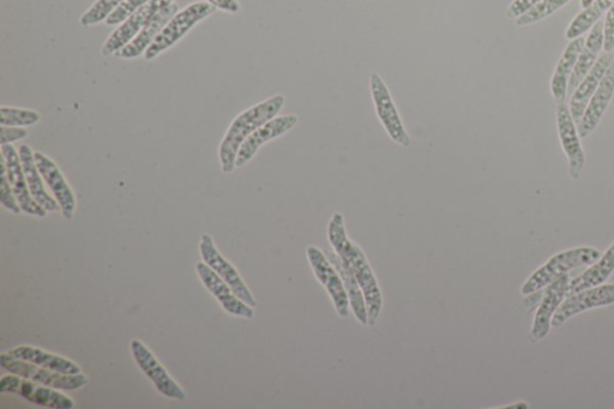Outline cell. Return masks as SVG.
Wrapping results in <instances>:
<instances>
[{
	"label": "cell",
	"mask_w": 614,
	"mask_h": 409,
	"mask_svg": "<svg viewBox=\"0 0 614 409\" xmlns=\"http://www.w3.org/2000/svg\"><path fill=\"white\" fill-rule=\"evenodd\" d=\"M0 392L21 396L36 406L52 409L75 408V401L60 393L58 389L42 386L27 378L14 374L6 375L0 380Z\"/></svg>",
	"instance_id": "6"
},
{
	"label": "cell",
	"mask_w": 614,
	"mask_h": 409,
	"mask_svg": "<svg viewBox=\"0 0 614 409\" xmlns=\"http://www.w3.org/2000/svg\"><path fill=\"white\" fill-rule=\"evenodd\" d=\"M34 159L36 166L39 168L42 178L48 188L51 189L54 198L60 206V212H62L64 219H74L76 210V197L74 191L70 188L68 182H66L63 173L60 172L58 166L54 162L47 158L45 154L40 152L34 153Z\"/></svg>",
	"instance_id": "18"
},
{
	"label": "cell",
	"mask_w": 614,
	"mask_h": 409,
	"mask_svg": "<svg viewBox=\"0 0 614 409\" xmlns=\"http://www.w3.org/2000/svg\"><path fill=\"white\" fill-rule=\"evenodd\" d=\"M594 2V0H581V5L583 9L588 8L589 5H591Z\"/></svg>",
	"instance_id": "38"
},
{
	"label": "cell",
	"mask_w": 614,
	"mask_h": 409,
	"mask_svg": "<svg viewBox=\"0 0 614 409\" xmlns=\"http://www.w3.org/2000/svg\"><path fill=\"white\" fill-rule=\"evenodd\" d=\"M370 88L378 119L381 120L383 128L387 131L391 140L402 147L411 146V137H409L405 125L402 123L393 96H391L387 84L384 83L382 77L372 74Z\"/></svg>",
	"instance_id": "8"
},
{
	"label": "cell",
	"mask_w": 614,
	"mask_h": 409,
	"mask_svg": "<svg viewBox=\"0 0 614 409\" xmlns=\"http://www.w3.org/2000/svg\"><path fill=\"white\" fill-rule=\"evenodd\" d=\"M207 3L215 6L216 9L228 12V14H238L240 11L237 0H207Z\"/></svg>",
	"instance_id": "37"
},
{
	"label": "cell",
	"mask_w": 614,
	"mask_h": 409,
	"mask_svg": "<svg viewBox=\"0 0 614 409\" xmlns=\"http://www.w3.org/2000/svg\"><path fill=\"white\" fill-rule=\"evenodd\" d=\"M570 280V276L567 274L545 288L544 297L541 299L537 312H535L531 333H529V341L532 344H538L539 341L544 340L550 334L552 318L568 296Z\"/></svg>",
	"instance_id": "13"
},
{
	"label": "cell",
	"mask_w": 614,
	"mask_h": 409,
	"mask_svg": "<svg viewBox=\"0 0 614 409\" xmlns=\"http://www.w3.org/2000/svg\"><path fill=\"white\" fill-rule=\"evenodd\" d=\"M614 305V284L587 288L569 294L552 318V328H561L565 323L583 312Z\"/></svg>",
	"instance_id": "9"
},
{
	"label": "cell",
	"mask_w": 614,
	"mask_h": 409,
	"mask_svg": "<svg viewBox=\"0 0 614 409\" xmlns=\"http://www.w3.org/2000/svg\"><path fill=\"white\" fill-rule=\"evenodd\" d=\"M0 366L9 374H14L27 380L40 383L42 386L58 390H77L86 387L89 380L86 375H68L62 372L41 368V366L24 362L22 359L12 357L9 353L0 356Z\"/></svg>",
	"instance_id": "5"
},
{
	"label": "cell",
	"mask_w": 614,
	"mask_h": 409,
	"mask_svg": "<svg viewBox=\"0 0 614 409\" xmlns=\"http://www.w3.org/2000/svg\"><path fill=\"white\" fill-rule=\"evenodd\" d=\"M328 239L335 254L359 282L365 297L369 326H375L383 309V294L363 249L348 238L342 214L335 213L331 216Z\"/></svg>",
	"instance_id": "1"
},
{
	"label": "cell",
	"mask_w": 614,
	"mask_h": 409,
	"mask_svg": "<svg viewBox=\"0 0 614 409\" xmlns=\"http://www.w3.org/2000/svg\"><path fill=\"white\" fill-rule=\"evenodd\" d=\"M604 48V21L594 24L589 33L585 47L580 53L573 74H571L568 84V95H573L576 88L580 86L583 78L593 69L597 63L599 53Z\"/></svg>",
	"instance_id": "22"
},
{
	"label": "cell",
	"mask_w": 614,
	"mask_h": 409,
	"mask_svg": "<svg viewBox=\"0 0 614 409\" xmlns=\"http://www.w3.org/2000/svg\"><path fill=\"white\" fill-rule=\"evenodd\" d=\"M586 39L583 36L570 41L556 66L555 74L551 80V93L557 102L565 101L568 95V84L575 69L580 53L585 47Z\"/></svg>",
	"instance_id": "23"
},
{
	"label": "cell",
	"mask_w": 614,
	"mask_h": 409,
	"mask_svg": "<svg viewBox=\"0 0 614 409\" xmlns=\"http://www.w3.org/2000/svg\"><path fill=\"white\" fill-rule=\"evenodd\" d=\"M570 0H543V2L537 4L531 10L527 11L519 18H516V26L526 27L531 24L543 21L544 18L555 14L556 11L562 9L564 5H567Z\"/></svg>",
	"instance_id": "29"
},
{
	"label": "cell",
	"mask_w": 614,
	"mask_h": 409,
	"mask_svg": "<svg viewBox=\"0 0 614 409\" xmlns=\"http://www.w3.org/2000/svg\"><path fill=\"white\" fill-rule=\"evenodd\" d=\"M614 0H594V2L583 9L577 15L567 30V39L574 40L580 38L589 29L594 27V24L600 21L601 16L609 11Z\"/></svg>",
	"instance_id": "28"
},
{
	"label": "cell",
	"mask_w": 614,
	"mask_h": 409,
	"mask_svg": "<svg viewBox=\"0 0 614 409\" xmlns=\"http://www.w3.org/2000/svg\"><path fill=\"white\" fill-rule=\"evenodd\" d=\"M604 50L605 52L614 50V3L606 12L604 21Z\"/></svg>",
	"instance_id": "34"
},
{
	"label": "cell",
	"mask_w": 614,
	"mask_h": 409,
	"mask_svg": "<svg viewBox=\"0 0 614 409\" xmlns=\"http://www.w3.org/2000/svg\"><path fill=\"white\" fill-rule=\"evenodd\" d=\"M541 2H543V0H514L508 8L507 16L511 18V20H514V18L516 20V18L526 14L527 11Z\"/></svg>",
	"instance_id": "35"
},
{
	"label": "cell",
	"mask_w": 614,
	"mask_h": 409,
	"mask_svg": "<svg viewBox=\"0 0 614 409\" xmlns=\"http://www.w3.org/2000/svg\"><path fill=\"white\" fill-rule=\"evenodd\" d=\"M307 260H309L313 274L316 275L319 284L323 285L328 292L334 308L341 318H347L351 312V303L347 296L345 285L341 275L317 246H309L306 249Z\"/></svg>",
	"instance_id": "7"
},
{
	"label": "cell",
	"mask_w": 614,
	"mask_h": 409,
	"mask_svg": "<svg viewBox=\"0 0 614 409\" xmlns=\"http://www.w3.org/2000/svg\"><path fill=\"white\" fill-rule=\"evenodd\" d=\"M0 202H2V206L9 210V212L14 214H21L22 208L20 204H18L17 198L12 191L8 172H6L5 162L2 159V183H0Z\"/></svg>",
	"instance_id": "33"
},
{
	"label": "cell",
	"mask_w": 614,
	"mask_h": 409,
	"mask_svg": "<svg viewBox=\"0 0 614 409\" xmlns=\"http://www.w3.org/2000/svg\"><path fill=\"white\" fill-rule=\"evenodd\" d=\"M131 352L143 374L150 378L158 392L167 398L183 401L186 394L164 369L154 354L140 340L131 341Z\"/></svg>",
	"instance_id": "14"
},
{
	"label": "cell",
	"mask_w": 614,
	"mask_h": 409,
	"mask_svg": "<svg viewBox=\"0 0 614 409\" xmlns=\"http://www.w3.org/2000/svg\"><path fill=\"white\" fill-rule=\"evenodd\" d=\"M215 10L216 8L212 4L197 2L186 6L183 11H178L176 16L161 30L152 46L144 53V58L146 60H153L160 56L162 52L167 51L168 48L176 45L180 39H183L198 22L213 15Z\"/></svg>",
	"instance_id": "4"
},
{
	"label": "cell",
	"mask_w": 614,
	"mask_h": 409,
	"mask_svg": "<svg viewBox=\"0 0 614 409\" xmlns=\"http://www.w3.org/2000/svg\"><path fill=\"white\" fill-rule=\"evenodd\" d=\"M329 260L341 275L355 318H357V321L363 324V326H369V315H367L365 297L363 291H361L359 282L354 278L351 270L342 263L339 256L333 254Z\"/></svg>",
	"instance_id": "27"
},
{
	"label": "cell",
	"mask_w": 614,
	"mask_h": 409,
	"mask_svg": "<svg viewBox=\"0 0 614 409\" xmlns=\"http://www.w3.org/2000/svg\"><path fill=\"white\" fill-rule=\"evenodd\" d=\"M18 153H20L23 171L24 174H26L30 194H32L34 200L38 202L47 213L59 212L60 206L56 198L48 195L45 189V180L42 178L38 166H36L32 149L26 146V144H23Z\"/></svg>",
	"instance_id": "24"
},
{
	"label": "cell",
	"mask_w": 614,
	"mask_h": 409,
	"mask_svg": "<svg viewBox=\"0 0 614 409\" xmlns=\"http://www.w3.org/2000/svg\"><path fill=\"white\" fill-rule=\"evenodd\" d=\"M174 0H150L146 5L132 14L128 20L122 23V26L113 32L101 48L102 56H111L116 54L123 47L130 44L135 36L159 14L160 11L173 4Z\"/></svg>",
	"instance_id": "10"
},
{
	"label": "cell",
	"mask_w": 614,
	"mask_h": 409,
	"mask_svg": "<svg viewBox=\"0 0 614 409\" xmlns=\"http://www.w3.org/2000/svg\"><path fill=\"white\" fill-rule=\"evenodd\" d=\"M614 95V60L610 65V68L607 69L606 74L601 81L600 86L593 95L591 101L586 108L585 114L581 119L579 125H577V130H579V135L581 138H586L589 135L593 134V131L598 128L601 118L604 117V114L609 107L610 102Z\"/></svg>",
	"instance_id": "20"
},
{
	"label": "cell",
	"mask_w": 614,
	"mask_h": 409,
	"mask_svg": "<svg viewBox=\"0 0 614 409\" xmlns=\"http://www.w3.org/2000/svg\"><path fill=\"white\" fill-rule=\"evenodd\" d=\"M196 270L202 284L213 294L228 314L236 317L248 318V320L255 317L254 308L242 302V300L233 293L231 287L228 286L207 263L198 262L196 264Z\"/></svg>",
	"instance_id": "16"
},
{
	"label": "cell",
	"mask_w": 614,
	"mask_h": 409,
	"mask_svg": "<svg viewBox=\"0 0 614 409\" xmlns=\"http://www.w3.org/2000/svg\"><path fill=\"white\" fill-rule=\"evenodd\" d=\"M178 5L176 3L167 6L166 9L159 12L140 33H138L130 44L119 50L114 56L123 59H134L146 53L148 48L152 46L156 38H158L161 30L166 27V24L176 16Z\"/></svg>",
	"instance_id": "21"
},
{
	"label": "cell",
	"mask_w": 614,
	"mask_h": 409,
	"mask_svg": "<svg viewBox=\"0 0 614 409\" xmlns=\"http://www.w3.org/2000/svg\"><path fill=\"white\" fill-rule=\"evenodd\" d=\"M148 2H150V0H124V2L120 4L110 16L107 17V20L105 21L107 26H117V24H122L128 20V18L134 14L135 11L142 8V6L146 5Z\"/></svg>",
	"instance_id": "32"
},
{
	"label": "cell",
	"mask_w": 614,
	"mask_h": 409,
	"mask_svg": "<svg viewBox=\"0 0 614 409\" xmlns=\"http://www.w3.org/2000/svg\"><path fill=\"white\" fill-rule=\"evenodd\" d=\"M40 122V114L24 108H0V124L2 126H32Z\"/></svg>",
	"instance_id": "30"
},
{
	"label": "cell",
	"mask_w": 614,
	"mask_h": 409,
	"mask_svg": "<svg viewBox=\"0 0 614 409\" xmlns=\"http://www.w3.org/2000/svg\"><path fill=\"white\" fill-rule=\"evenodd\" d=\"M614 273V240L610 248L601 255L597 262L588 266L577 278L570 280L568 288L569 294L587 290V288L604 285Z\"/></svg>",
	"instance_id": "26"
},
{
	"label": "cell",
	"mask_w": 614,
	"mask_h": 409,
	"mask_svg": "<svg viewBox=\"0 0 614 409\" xmlns=\"http://www.w3.org/2000/svg\"><path fill=\"white\" fill-rule=\"evenodd\" d=\"M2 159L5 162L6 172H8L9 182L17 198L18 204L22 208V212L28 215L45 218L47 212L36 202L30 194L26 174H24L20 153L11 146V144H3Z\"/></svg>",
	"instance_id": "15"
},
{
	"label": "cell",
	"mask_w": 614,
	"mask_h": 409,
	"mask_svg": "<svg viewBox=\"0 0 614 409\" xmlns=\"http://www.w3.org/2000/svg\"><path fill=\"white\" fill-rule=\"evenodd\" d=\"M285 102L284 95H275L273 98L252 106L234 119L220 144L219 159L222 172L232 173L234 171V168L237 167L236 160L240 147L257 129L278 116Z\"/></svg>",
	"instance_id": "2"
},
{
	"label": "cell",
	"mask_w": 614,
	"mask_h": 409,
	"mask_svg": "<svg viewBox=\"0 0 614 409\" xmlns=\"http://www.w3.org/2000/svg\"><path fill=\"white\" fill-rule=\"evenodd\" d=\"M124 0H98L92 8L84 12L81 16V24L83 27L94 26L102 21H106L107 17L122 4Z\"/></svg>",
	"instance_id": "31"
},
{
	"label": "cell",
	"mask_w": 614,
	"mask_h": 409,
	"mask_svg": "<svg viewBox=\"0 0 614 409\" xmlns=\"http://www.w3.org/2000/svg\"><path fill=\"white\" fill-rule=\"evenodd\" d=\"M601 255H603L601 251L592 248V246H579V248L559 252L529 276L521 287L522 296L529 297L534 293L545 290L552 282L561 279L562 276L573 272V270L591 266L599 260Z\"/></svg>",
	"instance_id": "3"
},
{
	"label": "cell",
	"mask_w": 614,
	"mask_h": 409,
	"mask_svg": "<svg viewBox=\"0 0 614 409\" xmlns=\"http://www.w3.org/2000/svg\"><path fill=\"white\" fill-rule=\"evenodd\" d=\"M200 252L203 262L207 263L222 280L231 287L236 296L245 304L256 308L257 300L250 292L248 286L242 279V276L237 272V269L222 256L214 244V240L209 234H203L200 244Z\"/></svg>",
	"instance_id": "11"
},
{
	"label": "cell",
	"mask_w": 614,
	"mask_h": 409,
	"mask_svg": "<svg viewBox=\"0 0 614 409\" xmlns=\"http://www.w3.org/2000/svg\"><path fill=\"white\" fill-rule=\"evenodd\" d=\"M299 122L296 114H287V116L275 117L269 120L268 123L257 129L254 134L250 135L248 140L240 147L236 160L237 167H243L257 154L258 150L269 141L275 140L282 135L291 131Z\"/></svg>",
	"instance_id": "17"
},
{
	"label": "cell",
	"mask_w": 614,
	"mask_h": 409,
	"mask_svg": "<svg viewBox=\"0 0 614 409\" xmlns=\"http://www.w3.org/2000/svg\"><path fill=\"white\" fill-rule=\"evenodd\" d=\"M557 126L559 140H561L562 148L569 161V176L571 179L577 180L581 177L583 168H585L586 155L583 152L577 124L565 101L558 102Z\"/></svg>",
	"instance_id": "12"
},
{
	"label": "cell",
	"mask_w": 614,
	"mask_h": 409,
	"mask_svg": "<svg viewBox=\"0 0 614 409\" xmlns=\"http://www.w3.org/2000/svg\"><path fill=\"white\" fill-rule=\"evenodd\" d=\"M28 132L26 129L22 128H12V126H2L0 129V142L3 144H11L16 141L23 140L26 138Z\"/></svg>",
	"instance_id": "36"
},
{
	"label": "cell",
	"mask_w": 614,
	"mask_h": 409,
	"mask_svg": "<svg viewBox=\"0 0 614 409\" xmlns=\"http://www.w3.org/2000/svg\"><path fill=\"white\" fill-rule=\"evenodd\" d=\"M8 353L11 354L12 357L24 360V362L41 366V368L62 372V374H82V369L76 363L71 362L69 359L59 357L57 354L41 350V348L20 346Z\"/></svg>",
	"instance_id": "25"
},
{
	"label": "cell",
	"mask_w": 614,
	"mask_h": 409,
	"mask_svg": "<svg viewBox=\"0 0 614 409\" xmlns=\"http://www.w3.org/2000/svg\"><path fill=\"white\" fill-rule=\"evenodd\" d=\"M614 57L612 52H604L598 58L597 63L593 66V69L588 72L587 76L583 78L580 86L576 88L570 99V112L573 116L575 123L580 124L583 114L586 112V108L589 101L593 98L595 92H597L601 81L606 74L607 69L613 63Z\"/></svg>",
	"instance_id": "19"
}]
</instances>
